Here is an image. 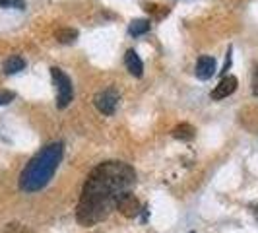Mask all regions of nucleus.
Listing matches in <instances>:
<instances>
[{"label": "nucleus", "instance_id": "f257e3e1", "mask_svg": "<svg viewBox=\"0 0 258 233\" xmlns=\"http://www.w3.org/2000/svg\"><path fill=\"white\" fill-rule=\"evenodd\" d=\"M136 171L124 161H105L93 169L84 185L76 210V220L91 227L103 221L116 208L118 198L132 191Z\"/></svg>", "mask_w": 258, "mask_h": 233}, {"label": "nucleus", "instance_id": "f03ea898", "mask_svg": "<svg viewBox=\"0 0 258 233\" xmlns=\"http://www.w3.org/2000/svg\"><path fill=\"white\" fill-rule=\"evenodd\" d=\"M62 152H64L62 142H51L45 148H41L22 171L20 189L26 193H35V191H41L43 187H47V183L52 179L54 171L62 159Z\"/></svg>", "mask_w": 258, "mask_h": 233}, {"label": "nucleus", "instance_id": "7ed1b4c3", "mask_svg": "<svg viewBox=\"0 0 258 233\" xmlns=\"http://www.w3.org/2000/svg\"><path fill=\"white\" fill-rule=\"evenodd\" d=\"M51 76H52V82H54V88H56V105L60 109H64V107L70 105L72 97H74L72 80L66 76L64 72H62V68H58V66H52Z\"/></svg>", "mask_w": 258, "mask_h": 233}, {"label": "nucleus", "instance_id": "20e7f679", "mask_svg": "<svg viewBox=\"0 0 258 233\" xmlns=\"http://www.w3.org/2000/svg\"><path fill=\"white\" fill-rule=\"evenodd\" d=\"M93 103H95L99 113H103V115H113L116 105H118V91H116L115 88L99 91V93L93 97Z\"/></svg>", "mask_w": 258, "mask_h": 233}, {"label": "nucleus", "instance_id": "39448f33", "mask_svg": "<svg viewBox=\"0 0 258 233\" xmlns=\"http://www.w3.org/2000/svg\"><path fill=\"white\" fill-rule=\"evenodd\" d=\"M116 210L124 216V218H136L138 214H140V200L134 196L132 191L128 193H124L120 198H118V202H116Z\"/></svg>", "mask_w": 258, "mask_h": 233}, {"label": "nucleus", "instance_id": "423d86ee", "mask_svg": "<svg viewBox=\"0 0 258 233\" xmlns=\"http://www.w3.org/2000/svg\"><path fill=\"white\" fill-rule=\"evenodd\" d=\"M194 74L198 80H210V78L216 74V59L214 56H208V54H202L196 63V70Z\"/></svg>", "mask_w": 258, "mask_h": 233}, {"label": "nucleus", "instance_id": "0eeeda50", "mask_svg": "<svg viewBox=\"0 0 258 233\" xmlns=\"http://www.w3.org/2000/svg\"><path fill=\"white\" fill-rule=\"evenodd\" d=\"M237 86H239V82L235 76H223L220 84L212 91V99H225L227 95H231L233 91L237 90Z\"/></svg>", "mask_w": 258, "mask_h": 233}, {"label": "nucleus", "instance_id": "6e6552de", "mask_svg": "<svg viewBox=\"0 0 258 233\" xmlns=\"http://www.w3.org/2000/svg\"><path fill=\"white\" fill-rule=\"evenodd\" d=\"M124 65H126V70H128L132 76L142 78L144 63H142V59L138 56V52L134 51V49H128V51H126V54H124Z\"/></svg>", "mask_w": 258, "mask_h": 233}, {"label": "nucleus", "instance_id": "1a4fd4ad", "mask_svg": "<svg viewBox=\"0 0 258 233\" xmlns=\"http://www.w3.org/2000/svg\"><path fill=\"white\" fill-rule=\"evenodd\" d=\"M26 68V61L20 56V54H12L10 59H6V63H4V72L6 74H16V72H20V70H24Z\"/></svg>", "mask_w": 258, "mask_h": 233}, {"label": "nucleus", "instance_id": "9d476101", "mask_svg": "<svg viewBox=\"0 0 258 233\" xmlns=\"http://www.w3.org/2000/svg\"><path fill=\"white\" fill-rule=\"evenodd\" d=\"M194 134H196V130H194V127L188 125V123H181V125H177V127L173 129V136H175L177 140H192Z\"/></svg>", "mask_w": 258, "mask_h": 233}, {"label": "nucleus", "instance_id": "9b49d317", "mask_svg": "<svg viewBox=\"0 0 258 233\" xmlns=\"http://www.w3.org/2000/svg\"><path fill=\"white\" fill-rule=\"evenodd\" d=\"M150 20H132L128 26V33L130 35H144V33H148L150 31Z\"/></svg>", "mask_w": 258, "mask_h": 233}, {"label": "nucleus", "instance_id": "f8f14e48", "mask_svg": "<svg viewBox=\"0 0 258 233\" xmlns=\"http://www.w3.org/2000/svg\"><path fill=\"white\" fill-rule=\"evenodd\" d=\"M78 39V31L72 29V27H62L56 31V41L58 43H64V45H70Z\"/></svg>", "mask_w": 258, "mask_h": 233}, {"label": "nucleus", "instance_id": "ddd939ff", "mask_svg": "<svg viewBox=\"0 0 258 233\" xmlns=\"http://www.w3.org/2000/svg\"><path fill=\"white\" fill-rule=\"evenodd\" d=\"M144 10L148 14H154L155 18H163V16L169 14V10L165 6H157V4H144Z\"/></svg>", "mask_w": 258, "mask_h": 233}, {"label": "nucleus", "instance_id": "4468645a", "mask_svg": "<svg viewBox=\"0 0 258 233\" xmlns=\"http://www.w3.org/2000/svg\"><path fill=\"white\" fill-rule=\"evenodd\" d=\"M14 97V91H6V90H0V105H8L12 101Z\"/></svg>", "mask_w": 258, "mask_h": 233}, {"label": "nucleus", "instance_id": "2eb2a0df", "mask_svg": "<svg viewBox=\"0 0 258 233\" xmlns=\"http://www.w3.org/2000/svg\"><path fill=\"white\" fill-rule=\"evenodd\" d=\"M0 6H14V8H24V0H0Z\"/></svg>", "mask_w": 258, "mask_h": 233}, {"label": "nucleus", "instance_id": "dca6fc26", "mask_svg": "<svg viewBox=\"0 0 258 233\" xmlns=\"http://www.w3.org/2000/svg\"><path fill=\"white\" fill-rule=\"evenodd\" d=\"M252 93L258 95V66L254 68V72H252Z\"/></svg>", "mask_w": 258, "mask_h": 233}, {"label": "nucleus", "instance_id": "f3484780", "mask_svg": "<svg viewBox=\"0 0 258 233\" xmlns=\"http://www.w3.org/2000/svg\"><path fill=\"white\" fill-rule=\"evenodd\" d=\"M250 208H252V214H254V218L258 220V202H254V204H252Z\"/></svg>", "mask_w": 258, "mask_h": 233}, {"label": "nucleus", "instance_id": "a211bd4d", "mask_svg": "<svg viewBox=\"0 0 258 233\" xmlns=\"http://www.w3.org/2000/svg\"><path fill=\"white\" fill-rule=\"evenodd\" d=\"M190 233H194V231H190Z\"/></svg>", "mask_w": 258, "mask_h": 233}]
</instances>
